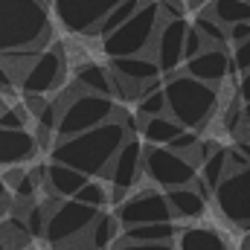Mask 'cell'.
I'll return each instance as SVG.
<instances>
[{
	"label": "cell",
	"mask_w": 250,
	"mask_h": 250,
	"mask_svg": "<svg viewBox=\"0 0 250 250\" xmlns=\"http://www.w3.org/2000/svg\"><path fill=\"white\" fill-rule=\"evenodd\" d=\"M131 134L125 131V125L120 120H108V123L87 128L76 137H64L56 140L50 148V160H59L64 166L79 169L82 175L93 178V175H105V169L111 166L114 154L120 151L125 140Z\"/></svg>",
	"instance_id": "1"
},
{
	"label": "cell",
	"mask_w": 250,
	"mask_h": 250,
	"mask_svg": "<svg viewBox=\"0 0 250 250\" xmlns=\"http://www.w3.org/2000/svg\"><path fill=\"white\" fill-rule=\"evenodd\" d=\"M53 44V18L44 0H0V53H38Z\"/></svg>",
	"instance_id": "2"
},
{
	"label": "cell",
	"mask_w": 250,
	"mask_h": 250,
	"mask_svg": "<svg viewBox=\"0 0 250 250\" xmlns=\"http://www.w3.org/2000/svg\"><path fill=\"white\" fill-rule=\"evenodd\" d=\"M163 96H166V114L189 131H201L218 108L215 84L198 82L187 73L169 76V82L163 84Z\"/></svg>",
	"instance_id": "3"
},
{
	"label": "cell",
	"mask_w": 250,
	"mask_h": 250,
	"mask_svg": "<svg viewBox=\"0 0 250 250\" xmlns=\"http://www.w3.org/2000/svg\"><path fill=\"white\" fill-rule=\"evenodd\" d=\"M59 105V123H56V140L64 137H76L87 128L114 120L117 114V102L111 96H99V93H84L76 82L70 90H64L62 96L56 99Z\"/></svg>",
	"instance_id": "4"
},
{
	"label": "cell",
	"mask_w": 250,
	"mask_h": 250,
	"mask_svg": "<svg viewBox=\"0 0 250 250\" xmlns=\"http://www.w3.org/2000/svg\"><path fill=\"white\" fill-rule=\"evenodd\" d=\"M160 23V9L154 0H146L123 26H117L111 35L102 38V53L108 59H123V56H140L151 47L154 32Z\"/></svg>",
	"instance_id": "5"
},
{
	"label": "cell",
	"mask_w": 250,
	"mask_h": 250,
	"mask_svg": "<svg viewBox=\"0 0 250 250\" xmlns=\"http://www.w3.org/2000/svg\"><path fill=\"white\" fill-rule=\"evenodd\" d=\"M143 175L160 189L189 187L198 178V166L187 154L172 151L169 146H146L143 143Z\"/></svg>",
	"instance_id": "6"
},
{
	"label": "cell",
	"mask_w": 250,
	"mask_h": 250,
	"mask_svg": "<svg viewBox=\"0 0 250 250\" xmlns=\"http://www.w3.org/2000/svg\"><path fill=\"white\" fill-rule=\"evenodd\" d=\"M99 209L87 207V204H79L76 198H62V201H53L50 198V209H47V227H44V239L50 242V248H59V245H70L73 239H79L90 221L96 218Z\"/></svg>",
	"instance_id": "7"
},
{
	"label": "cell",
	"mask_w": 250,
	"mask_h": 250,
	"mask_svg": "<svg viewBox=\"0 0 250 250\" xmlns=\"http://www.w3.org/2000/svg\"><path fill=\"white\" fill-rule=\"evenodd\" d=\"M67 73V59L59 44H47L41 53L32 56V62L23 67V73L18 76V84L23 93H50L64 82Z\"/></svg>",
	"instance_id": "8"
},
{
	"label": "cell",
	"mask_w": 250,
	"mask_h": 250,
	"mask_svg": "<svg viewBox=\"0 0 250 250\" xmlns=\"http://www.w3.org/2000/svg\"><path fill=\"white\" fill-rule=\"evenodd\" d=\"M212 198H215L221 215L230 224L248 230L250 227V166L227 172L221 178V184L212 189Z\"/></svg>",
	"instance_id": "9"
},
{
	"label": "cell",
	"mask_w": 250,
	"mask_h": 250,
	"mask_svg": "<svg viewBox=\"0 0 250 250\" xmlns=\"http://www.w3.org/2000/svg\"><path fill=\"white\" fill-rule=\"evenodd\" d=\"M44 3L56 12L59 23L67 32H73V35H90L93 26L117 3H123V0H44Z\"/></svg>",
	"instance_id": "10"
},
{
	"label": "cell",
	"mask_w": 250,
	"mask_h": 250,
	"mask_svg": "<svg viewBox=\"0 0 250 250\" xmlns=\"http://www.w3.org/2000/svg\"><path fill=\"white\" fill-rule=\"evenodd\" d=\"M105 178L114 187V195H111L114 204L125 201V192L143 178V140L137 134H131L120 146V151L114 154L111 166L105 169Z\"/></svg>",
	"instance_id": "11"
},
{
	"label": "cell",
	"mask_w": 250,
	"mask_h": 250,
	"mask_svg": "<svg viewBox=\"0 0 250 250\" xmlns=\"http://www.w3.org/2000/svg\"><path fill=\"white\" fill-rule=\"evenodd\" d=\"M114 215H117L120 227L154 224V221H172V207H169L166 195H160V192H140L134 198L120 201Z\"/></svg>",
	"instance_id": "12"
},
{
	"label": "cell",
	"mask_w": 250,
	"mask_h": 250,
	"mask_svg": "<svg viewBox=\"0 0 250 250\" xmlns=\"http://www.w3.org/2000/svg\"><path fill=\"white\" fill-rule=\"evenodd\" d=\"M189 23L184 18H172V21H163L157 23V32H154V62L160 67V73H172L175 67H181L184 62V35H187Z\"/></svg>",
	"instance_id": "13"
},
{
	"label": "cell",
	"mask_w": 250,
	"mask_h": 250,
	"mask_svg": "<svg viewBox=\"0 0 250 250\" xmlns=\"http://www.w3.org/2000/svg\"><path fill=\"white\" fill-rule=\"evenodd\" d=\"M108 70L111 73H117L123 82L128 84H134L137 90H140V96L146 93V90H151V87H157V84H163L160 82V67L154 59H148V56H123V59H111L108 64ZM137 96V99H140Z\"/></svg>",
	"instance_id": "14"
},
{
	"label": "cell",
	"mask_w": 250,
	"mask_h": 250,
	"mask_svg": "<svg viewBox=\"0 0 250 250\" xmlns=\"http://www.w3.org/2000/svg\"><path fill=\"white\" fill-rule=\"evenodd\" d=\"M38 140L26 128H0V166H21L38 157Z\"/></svg>",
	"instance_id": "15"
},
{
	"label": "cell",
	"mask_w": 250,
	"mask_h": 250,
	"mask_svg": "<svg viewBox=\"0 0 250 250\" xmlns=\"http://www.w3.org/2000/svg\"><path fill=\"white\" fill-rule=\"evenodd\" d=\"M187 76L207 82V84H221L233 70H230V53L224 47H204L198 56L187 62Z\"/></svg>",
	"instance_id": "16"
},
{
	"label": "cell",
	"mask_w": 250,
	"mask_h": 250,
	"mask_svg": "<svg viewBox=\"0 0 250 250\" xmlns=\"http://www.w3.org/2000/svg\"><path fill=\"white\" fill-rule=\"evenodd\" d=\"M87 181H90L87 175H82L73 166H64L59 160H50L44 166V187L50 192V198H73Z\"/></svg>",
	"instance_id": "17"
},
{
	"label": "cell",
	"mask_w": 250,
	"mask_h": 250,
	"mask_svg": "<svg viewBox=\"0 0 250 250\" xmlns=\"http://www.w3.org/2000/svg\"><path fill=\"white\" fill-rule=\"evenodd\" d=\"M166 201L172 207V215L184 218V221H198L207 215V198L192 187H178V189H169L166 192Z\"/></svg>",
	"instance_id": "18"
},
{
	"label": "cell",
	"mask_w": 250,
	"mask_h": 250,
	"mask_svg": "<svg viewBox=\"0 0 250 250\" xmlns=\"http://www.w3.org/2000/svg\"><path fill=\"white\" fill-rule=\"evenodd\" d=\"M181 131H187L178 120H172L169 114L160 117H143L140 120V140L146 146H169Z\"/></svg>",
	"instance_id": "19"
},
{
	"label": "cell",
	"mask_w": 250,
	"mask_h": 250,
	"mask_svg": "<svg viewBox=\"0 0 250 250\" xmlns=\"http://www.w3.org/2000/svg\"><path fill=\"white\" fill-rule=\"evenodd\" d=\"M175 250H230V245L215 227H181Z\"/></svg>",
	"instance_id": "20"
},
{
	"label": "cell",
	"mask_w": 250,
	"mask_h": 250,
	"mask_svg": "<svg viewBox=\"0 0 250 250\" xmlns=\"http://www.w3.org/2000/svg\"><path fill=\"white\" fill-rule=\"evenodd\" d=\"M120 221H117V215H111V212H96V218L90 221V227L84 230V242H87V248L90 250H108L117 239H120Z\"/></svg>",
	"instance_id": "21"
},
{
	"label": "cell",
	"mask_w": 250,
	"mask_h": 250,
	"mask_svg": "<svg viewBox=\"0 0 250 250\" xmlns=\"http://www.w3.org/2000/svg\"><path fill=\"white\" fill-rule=\"evenodd\" d=\"M84 93H99V96H114L111 93V73L108 67L96 62H84L76 67V79H73Z\"/></svg>",
	"instance_id": "22"
},
{
	"label": "cell",
	"mask_w": 250,
	"mask_h": 250,
	"mask_svg": "<svg viewBox=\"0 0 250 250\" xmlns=\"http://www.w3.org/2000/svg\"><path fill=\"white\" fill-rule=\"evenodd\" d=\"M181 233V224L175 221H154V224H134V227H125L123 239L128 242H175Z\"/></svg>",
	"instance_id": "23"
},
{
	"label": "cell",
	"mask_w": 250,
	"mask_h": 250,
	"mask_svg": "<svg viewBox=\"0 0 250 250\" xmlns=\"http://www.w3.org/2000/svg\"><path fill=\"white\" fill-rule=\"evenodd\" d=\"M204 12L212 15L218 23L233 26L239 21H250V0H209Z\"/></svg>",
	"instance_id": "24"
},
{
	"label": "cell",
	"mask_w": 250,
	"mask_h": 250,
	"mask_svg": "<svg viewBox=\"0 0 250 250\" xmlns=\"http://www.w3.org/2000/svg\"><path fill=\"white\" fill-rule=\"evenodd\" d=\"M143 3H146V0H123V3H117V6H114V9H111V12H108L96 26H93L90 38H105V35H111L117 26H123L125 21H128V18H131Z\"/></svg>",
	"instance_id": "25"
},
{
	"label": "cell",
	"mask_w": 250,
	"mask_h": 250,
	"mask_svg": "<svg viewBox=\"0 0 250 250\" xmlns=\"http://www.w3.org/2000/svg\"><path fill=\"white\" fill-rule=\"evenodd\" d=\"M227 175V148H212L204 160H201V169H198V181L207 184L209 189H215L221 184V178Z\"/></svg>",
	"instance_id": "26"
},
{
	"label": "cell",
	"mask_w": 250,
	"mask_h": 250,
	"mask_svg": "<svg viewBox=\"0 0 250 250\" xmlns=\"http://www.w3.org/2000/svg\"><path fill=\"white\" fill-rule=\"evenodd\" d=\"M192 26L204 35L207 47H224V44H227V26H224V23H218L212 15L201 12V15L195 18V23H192Z\"/></svg>",
	"instance_id": "27"
},
{
	"label": "cell",
	"mask_w": 250,
	"mask_h": 250,
	"mask_svg": "<svg viewBox=\"0 0 250 250\" xmlns=\"http://www.w3.org/2000/svg\"><path fill=\"white\" fill-rule=\"evenodd\" d=\"M160 114H166L163 84H157V87L146 90V93L137 99V117H140V120H143V117H160Z\"/></svg>",
	"instance_id": "28"
},
{
	"label": "cell",
	"mask_w": 250,
	"mask_h": 250,
	"mask_svg": "<svg viewBox=\"0 0 250 250\" xmlns=\"http://www.w3.org/2000/svg\"><path fill=\"white\" fill-rule=\"evenodd\" d=\"M47 209H50V201H44V204H35V201H32V204L23 209V224H26V230H29L32 239H44Z\"/></svg>",
	"instance_id": "29"
},
{
	"label": "cell",
	"mask_w": 250,
	"mask_h": 250,
	"mask_svg": "<svg viewBox=\"0 0 250 250\" xmlns=\"http://www.w3.org/2000/svg\"><path fill=\"white\" fill-rule=\"evenodd\" d=\"M73 198H76L79 204H87V207H93V209H102L105 204H111V195H108V189L102 187V184H90V181L79 189Z\"/></svg>",
	"instance_id": "30"
},
{
	"label": "cell",
	"mask_w": 250,
	"mask_h": 250,
	"mask_svg": "<svg viewBox=\"0 0 250 250\" xmlns=\"http://www.w3.org/2000/svg\"><path fill=\"white\" fill-rule=\"evenodd\" d=\"M29 125V111L23 105H6L0 114V128H26Z\"/></svg>",
	"instance_id": "31"
},
{
	"label": "cell",
	"mask_w": 250,
	"mask_h": 250,
	"mask_svg": "<svg viewBox=\"0 0 250 250\" xmlns=\"http://www.w3.org/2000/svg\"><path fill=\"white\" fill-rule=\"evenodd\" d=\"M230 70L233 73H248L250 70V38L233 44V56H230Z\"/></svg>",
	"instance_id": "32"
},
{
	"label": "cell",
	"mask_w": 250,
	"mask_h": 250,
	"mask_svg": "<svg viewBox=\"0 0 250 250\" xmlns=\"http://www.w3.org/2000/svg\"><path fill=\"white\" fill-rule=\"evenodd\" d=\"M108 250H175L172 242H128V239H117Z\"/></svg>",
	"instance_id": "33"
},
{
	"label": "cell",
	"mask_w": 250,
	"mask_h": 250,
	"mask_svg": "<svg viewBox=\"0 0 250 250\" xmlns=\"http://www.w3.org/2000/svg\"><path fill=\"white\" fill-rule=\"evenodd\" d=\"M198 143H201V137H198L195 131H189V128H187V131H181V134L169 143V148H172V151H178V154H187V157H189V154H192V148H195Z\"/></svg>",
	"instance_id": "34"
},
{
	"label": "cell",
	"mask_w": 250,
	"mask_h": 250,
	"mask_svg": "<svg viewBox=\"0 0 250 250\" xmlns=\"http://www.w3.org/2000/svg\"><path fill=\"white\" fill-rule=\"evenodd\" d=\"M207 47V41H204V35L195 29V26H189L187 35H184V62H189L192 56H198L201 50Z\"/></svg>",
	"instance_id": "35"
},
{
	"label": "cell",
	"mask_w": 250,
	"mask_h": 250,
	"mask_svg": "<svg viewBox=\"0 0 250 250\" xmlns=\"http://www.w3.org/2000/svg\"><path fill=\"white\" fill-rule=\"evenodd\" d=\"M157 9H160V18H163V21L184 18V12H187V6H184L181 0H160V3H157Z\"/></svg>",
	"instance_id": "36"
},
{
	"label": "cell",
	"mask_w": 250,
	"mask_h": 250,
	"mask_svg": "<svg viewBox=\"0 0 250 250\" xmlns=\"http://www.w3.org/2000/svg\"><path fill=\"white\" fill-rule=\"evenodd\" d=\"M250 38V21H239L233 26H227V41L239 44V41H248Z\"/></svg>",
	"instance_id": "37"
},
{
	"label": "cell",
	"mask_w": 250,
	"mask_h": 250,
	"mask_svg": "<svg viewBox=\"0 0 250 250\" xmlns=\"http://www.w3.org/2000/svg\"><path fill=\"white\" fill-rule=\"evenodd\" d=\"M15 84H18V82H15V76L9 73V67H6V64L0 62V93H3V96H6V93H12V90H15Z\"/></svg>",
	"instance_id": "38"
},
{
	"label": "cell",
	"mask_w": 250,
	"mask_h": 250,
	"mask_svg": "<svg viewBox=\"0 0 250 250\" xmlns=\"http://www.w3.org/2000/svg\"><path fill=\"white\" fill-rule=\"evenodd\" d=\"M239 99L242 102H250V70L242 73V79H239Z\"/></svg>",
	"instance_id": "39"
},
{
	"label": "cell",
	"mask_w": 250,
	"mask_h": 250,
	"mask_svg": "<svg viewBox=\"0 0 250 250\" xmlns=\"http://www.w3.org/2000/svg\"><path fill=\"white\" fill-rule=\"evenodd\" d=\"M242 131H245V140H250V102H245L242 108Z\"/></svg>",
	"instance_id": "40"
},
{
	"label": "cell",
	"mask_w": 250,
	"mask_h": 250,
	"mask_svg": "<svg viewBox=\"0 0 250 250\" xmlns=\"http://www.w3.org/2000/svg\"><path fill=\"white\" fill-rule=\"evenodd\" d=\"M53 250H82V248H73V245H59V248H53Z\"/></svg>",
	"instance_id": "41"
},
{
	"label": "cell",
	"mask_w": 250,
	"mask_h": 250,
	"mask_svg": "<svg viewBox=\"0 0 250 250\" xmlns=\"http://www.w3.org/2000/svg\"><path fill=\"white\" fill-rule=\"evenodd\" d=\"M3 108H6V99H3V93H0V114H3Z\"/></svg>",
	"instance_id": "42"
},
{
	"label": "cell",
	"mask_w": 250,
	"mask_h": 250,
	"mask_svg": "<svg viewBox=\"0 0 250 250\" xmlns=\"http://www.w3.org/2000/svg\"><path fill=\"white\" fill-rule=\"evenodd\" d=\"M201 3H204V0H189V6H201Z\"/></svg>",
	"instance_id": "43"
},
{
	"label": "cell",
	"mask_w": 250,
	"mask_h": 250,
	"mask_svg": "<svg viewBox=\"0 0 250 250\" xmlns=\"http://www.w3.org/2000/svg\"><path fill=\"white\" fill-rule=\"evenodd\" d=\"M245 250H250V233H248V239H245Z\"/></svg>",
	"instance_id": "44"
}]
</instances>
